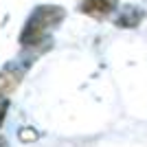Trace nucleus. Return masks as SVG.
Returning <instances> with one entry per match:
<instances>
[{"mask_svg":"<svg viewBox=\"0 0 147 147\" xmlns=\"http://www.w3.org/2000/svg\"><path fill=\"white\" fill-rule=\"evenodd\" d=\"M7 108H9V103H7V101H2V103H0V125H2V119H5Z\"/></svg>","mask_w":147,"mask_h":147,"instance_id":"7ed1b4c3","label":"nucleus"},{"mask_svg":"<svg viewBox=\"0 0 147 147\" xmlns=\"http://www.w3.org/2000/svg\"><path fill=\"white\" fill-rule=\"evenodd\" d=\"M0 147H7V145H5V141H0Z\"/></svg>","mask_w":147,"mask_h":147,"instance_id":"20e7f679","label":"nucleus"},{"mask_svg":"<svg viewBox=\"0 0 147 147\" xmlns=\"http://www.w3.org/2000/svg\"><path fill=\"white\" fill-rule=\"evenodd\" d=\"M117 7V0H86L81 5V11L90 13V16H97V18H103Z\"/></svg>","mask_w":147,"mask_h":147,"instance_id":"f03ea898","label":"nucleus"},{"mask_svg":"<svg viewBox=\"0 0 147 147\" xmlns=\"http://www.w3.org/2000/svg\"><path fill=\"white\" fill-rule=\"evenodd\" d=\"M61 18H64V11H61L59 7H40V9L29 18V22H26V26H24V33L20 37V42L24 44V46L37 44L44 35H46L49 26L57 24Z\"/></svg>","mask_w":147,"mask_h":147,"instance_id":"f257e3e1","label":"nucleus"}]
</instances>
